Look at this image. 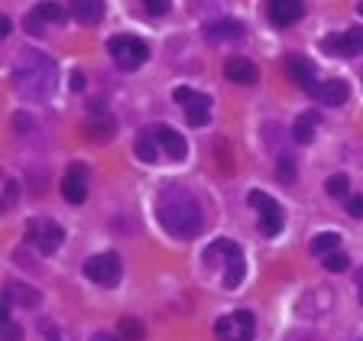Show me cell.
I'll list each match as a JSON object with an SVG mask.
<instances>
[{
  "label": "cell",
  "instance_id": "obj_26",
  "mask_svg": "<svg viewBox=\"0 0 363 341\" xmlns=\"http://www.w3.org/2000/svg\"><path fill=\"white\" fill-rule=\"evenodd\" d=\"M121 338L123 341H143L146 328L136 322V318H121Z\"/></svg>",
  "mask_w": 363,
  "mask_h": 341
},
{
  "label": "cell",
  "instance_id": "obj_17",
  "mask_svg": "<svg viewBox=\"0 0 363 341\" xmlns=\"http://www.w3.org/2000/svg\"><path fill=\"white\" fill-rule=\"evenodd\" d=\"M224 75L237 85H253L257 82V65L247 59H227L224 62Z\"/></svg>",
  "mask_w": 363,
  "mask_h": 341
},
{
  "label": "cell",
  "instance_id": "obj_8",
  "mask_svg": "<svg viewBox=\"0 0 363 341\" xmlns=\"http://www.w3.org/2000/svg\"><path fill=\"white\" fill-rule=\"evenodd\" d=\"M172 98H175V104L185 107V117H189L191 127L208 124V114H211V98H208V94H198V91H191V88H175Z\"/></svg>",
  "mask_w": 363,
  "mask_h": 341
},
{
  "label": "cell",
  "instance_id": "obj_22",
  "mask_svg": "<svg viewBox=\"0 0 363 341\" xmlns=\"http://www.w3.org/2000/svg\"><path fill=\"white\" fill-rule=\"evenodd\" d=\"M243 36V26L234 20H224V23H214L208 26V39H240Z\"/></svg>",
  "mask_w": 363,
  "mask_h": 341
},
{
  "label": "cell",
  "instance_id": "obj_13",
  "mask_svg": "<svg viewBox=\"0 0 363 341\" xmlns=\"http://www.w3.org/2000/svg\"><path fill=\"white\" fill-rule=\"evenodd\" d=\"M266 10H269V20L276 23V26H292L295 20H302L305 4L302 0H269Z\"/></svg>",
  "mask_w": 363,
  "mask_h": 341
},
{
  "label": "cell",
  "instance_id": "obj_4",
  "mask_svg": "<svg viewBox=\"0 0 363 341\" xmlns=\"http://www.w3.org/2000/svg\"><path fill=\"white\" fill-rule=\"evenodd\" d=\"M111 55H113V65L123 68V72H136V68L146 62L150 49H146L143 39L136 36H113L111 39Z\"/></svg>",
  "mask_w": 363,
  "mask_h": 341
},
{
  "label": "cell",
  "instance_id": "obj_1",
  "mask_svg": "<svg viewBox=\"0 0 363 341\" xmlns=\"http://www.w3.org/2000/svg\"><path fill=\"white\" fill-rule=\"evenodd\" d=\"M156 215H159V221H162V227H166L169 234L182 237V241L195 237L204 224V215H201L198 198L191 195L189 189H182V185H169V189L159 195Z\"/></svg>",
  "mask_w": 363,
  "mask_h": 341
},
{
  "label": "cell",
  "instance_id": "obj_25",
  "mask_svg": "<svg viewBox=\"0 0 363 341\" xmlns=\"http://www.w3.org/2000/svg\"><path fill=\"white\" fill-rule=\"evenodd\" d=\"M325 189L331 198H350V179L347 175H331V179L325 182Z\"/></svg>",
  "mask_w": 363,
  "mask_h": 341
},
{
  "label": "cell",
  "instance_id": "obj_24",
  "mask_svg": "<svg viewBox=\"0 0 363 341\" xmlns=\"http://www.w3.org/2000/svg\"><path fill=\"white\" fill-rule=\"evenodd\" d=\"M88 134H91V140H98V144H107V140L113 136V121H111V117H98V121L88 124Z\"/></svg>",
  "mask_w": 363,
  "mask_h": 341
},
{
  "label": "cell",
  "instance_id": "obj_19",
  "mask_svg": "<svg viewBox=\"0 0 363 341\" xmlns=\"http://www.w3.org/2000/svg\"><path fill=\"white\" fill-rule=\"evenodd\" d=\"M133 150H136V156L143 159V163H156L159 159V140H156V134H152V127L136 136Z\"/></svg>",
  "mask_w": 363,
  "mask_h": 341
},
{
  "label": "cell",
  "instance_id": "obj_11",
  "mask_svg": "<svg viewBox=\"0 0 363 341\" xmlns=\"http://www.w3.org/2000/svg\"><path fill=\"white\" fill-rule=\"evenodd\" d=\"M286 75L292 78L295 85L302 91H308V94H315L318 91V78H315V68H311L308 59H302V55H286Z\"/></svg>",
  "mask_w": 363,
  "mask_h": 341
},
{
  "label": "cell",
  "instance_id": "obj_10",
  "mask_svg": "<svg viewBox=\"0 0 363 341\" xmlns=\"http://www.w3.org/2000/svg\"><path fill=\"white\" fill-rule=\"evenodd\" d=\"M321 45H325L328 55L354 59V55L363 53V30H360V26H354V30H344V33H337V36H328Z\"/></svg>",
  "mask_w": 363,
  "mask_h": 341
},
{
  "label": "cell",
  "instance_id": "obj_36",
  "mask_svg": "<svg viewBox=\"0 0 363 341\" xmlns=\"http://www.w3.org/2000/svg\"><path fill=\"white\" fill-rule=\"evenodd\" d=\"M357 296H360V303H363V273L357 276Z\"/></svg>",
  "mask_w": 363,
  "mask_h": 341
},
{
  "label": "cell",
  "instance_id": "obj_30",
  "mask_svg": "<svg viewBox=\"0 0 363 341\" xmlns=\"http://www.w3.org/2000/svg\"><path fill=\"white\" fill-rule=\"evenodd\" d=\"M347 215L350 218H363V195H350L347 198Z\"/></svg>",
  "mask_w": 363,
  "mask_h": 341
},
{
  "label": "cell",
  "instance_id": "obj_38",
  "mask_svg": "<svg viewBox=\"0 0 363 341\" xmlns=\"http://www.w3.org/2000/svg\"><path fill=\"white\" fill-rule=\"evenodd\" d=\"M357 341H363V338H357Z\"/></svg>",
  "mask_w": 363,
  "mask_h": 341
},
{
  "label": "cell",
  "instance_id": "obj_31",
  "mask_svg": "<svg viewBox=\"0 0 363 341\" xmlns=\"http://www.w3.org/2000/svg\"><path fill=\"white\" fill-rule=\"evenodd\" d=\"M4 341H20V328L13 322H4Z\"/></svg>",
  "mask_w": 363,
  "mask_h": 341
},
{
  "label": "cell",
  "instance_id": "obj_12",
  "mask_svg": "<svg viewBox=\"0 0 363 341\" xmlns=\"http://www.w3.org/2000/svg\"><path fill=\"white\" fill-rule=\"evenodd\" d=\"M62 195H65L68 205H82L84 195H88V175H84V166H68L65 179H62Z\"/></svg>",
  "mask_w": 363,
  "mask_h": 341
},
{
  "label": "cell",
  "instance_id": "obj_21",
  "mask_svg": "<svg viewBox=\"0 0 363 341\" xmlns=\"http://www.w3.org/2000/svg\"><path fill=\"white\" fill-rule=\"evenodd\" d=\"M340 244V234H334V231H321L318 237H311V254H318V257H328V254H334Z\"/></svg>",
  "mask_w": 363,
  "mask_h": 341
},
{
  "label": "cell",
  "instance_id": "obj_7",
  "mask_svg": "<svg viewBox=\"0 0 363 341\" xmlns=\"http://www.w3.org/2000/svg\"><path fill=\"white\" fill-rule=\"evenodd\" d=\"M84 276H88V280H94L98 286H104V289L117 286V283H121V257H117L113 250L91 257L88 264H84Z\"/></svg>",
  "mask_w": 363,
  "mask_h": 341
},
{
  "label": "cell",
  "instance_id": "obj_16",
  "mask_svg": "<svg viewBox=\"0 0 363 341\" xmlns=\"http://www.w3.org/2000/svg\"><path fill=\"white\" fill-rule=\"evenodd\" d=\"M347 94H350V88H347V82L344 78H331V82H321L318 85V91H315V98L321 101V104H344L347 101Z\"/></svg>",
  "mask_w": 363,
  "mask_h": 341
},
{
  "label": "cell",
  "instance_id": "obj_29",
  "mask_svg": "<svg viewBox=\"0 0 363 341\" xmlns=\"http://www.w3.org/2000/svg\"><path fill=\"white\" fill-rule=\"evenodd\" d=\"M279 179L282 182H295V163H292V156H282L279 159Z\"/></svg>",
  "mask_w": 363,
  "mask_h": 341
},
{
  "label": "cell",
  "instance_id": "obj_18",
  "mask_svg": "<svg viewBox=\"0 0 363 341\" xmlns=\"http://www.w3.org/2000/svg\"><path fill=\"white\" fill-rule=\"evenodd\" d=\"M104 16V0H75V20L84 26H94Z\"/></svg>",
  "mask_w": 363,
  "mask_h": 341
},
{
  "label": "cell",
  "instance_id": "obj_34",
  "mask_svg": "<svg viewBox=\"0 0 363 341\" xmlns=\"http://www.w3.org/2000/svg\"><path fill=\"white\" fill-rule=\"evenodd\" d=\"M10 33V16H0V36H7Z\"/></svg>",
  "mask_w": 363,
  "mask_h": 341
},
{
  "label": "cell",
  "instance_id": "obj_27",
  "mask_svg": "<svg viewBox=\"0 0 363 341\" xmlns=\"http://www.w3.org/2000/svg\"><path fill=\"white\" fill-rule=\"evenodd\" d=\"M347 264H350L347 254H340V250H334V254H328L325 257V270L328 273H344L347 270Z\"/></svg>",
  "mask_w": 363,
  "mask_h": 341
},
{
  "label": "cell",
  "instance_id": "obj_35",
  "mask_svg": "<svg viewBox=\"0 0 363 341\" xmlns=\"http://www.w3.org/2000/svg\"><path fill=\"white\" fill-rule=\"evenodd\" d=\"M91 341H117V338H113V335H104V332H101V335H94Z\"/></svg>",
  "mask_w": 363,
  "mask_h": 341
},
{
  "label": "cell",
  "instance_id": "obj_28",
  "mask_svg": "<svg viewBox=\"0 0 363 341\" xmlns=\"http://www.w3.org/2000/svg\"><path fill=\"white\" fill-rule=\"evenodd\" d=\"M169 4H172V0H143L146 13H152V16H162V13H169Z\"/></svg>",
  "mask_w": 363,
  "mask_h": 341
},
{
  "label": "cell",
  "instance_id": "obj_32",
  "mask_svg": "<svg viewBox=\"0 0 363 341\" xmlns=\"http://www.w3.org/2000/svg\"><path fill=\"white\" fill-rule=\"evenodd\" d=\"M13 195H16V182L10 179L7 182V198H4V208H10V205H13Z\"/></svg>",
  "mask_w": 363,
  "mask_h": 341
},
{
  "label": "cell",
  "instance_id": "obj_23",
  "mask_svg": "<svg viewBox=\"0 0 363 341\" xmlns=\"http://www.w3.org/2000/svg\"><path fill=\"white\" fill-rule=\"evenodd\" d=\"M4 296H7L10 303L16 299L20 305H36V303H39V293H36V289H33V286H20V283H10Z\"/></svg>",
  "mask_w": 363,
  "mask_h": 341
},
{
  "label": "cell",
  "instance_id": "obj_3",
  "mask_svg": "<svg viewBox=\"0 0 363 341\" xmlns=\"http://www.w3.org/2000/svg\"><path fill=\"white\" fill-rule=\"evenodd\" d=\"M204 266H208V270H218L220 266V286L224 289H237L243 280V273H247L243 250L237 247L234 241H227V237H218L214 244H208V250H204Z\"/></svg>",
  "mask_w": 363,
  "mask_h": 341
},
{
  "label": "cell",
  "instance_id": "obj_5",
  "mask_svg": "<svg viewBox=\"0 0 363 341\" xmlns=\"http://www.w3.org/2000/svg\"><path fill=\"white\" fill-rule=\"evenodd\" d=\"M253 332H257V322H253V312H247V309L227 312V315L218 318V325H214V335L220 341H253Z\"/></svg>",
  "mask_w": 363,
  "mask_h": 341
},
{
  "label": "cell",
  "instance_id": "obj_14",
  "mask_svg": "<svg viewBox=\"0 0 363 341\" xmlns=\"http://www.w3.org/2000/svg\"><path fill=\"white\" fill-rule=\"evenodd\" d=\"M152 134H156L159 140V150L166 153L169 159H185V153H189V144H185V136L175 134L169 124H159V127H152Z\"/></svg>",
  "mask_w": 363,
  "mask_h": 341
},
{
  "label": "cell",
  "instance_id": "obj_9",
  "mask_svg": "<svg viewBox=\"0 0 363 341\" xmlns=\"http://www.w3.org/2000/svg\"><path fill=\"white\" fill-rule=\"evenodd\" d=\"M62 237H65V231L55 221H30L26 224V241L36 244L43 254H55L62 247Z\"/></svg>",
  "mask_w": 363,
  "mask_h": 341
},
{
  "label": "cell",
  "instance_id": "obj_33",
  "mask_svg": "<svg viewBox=\"0 0 363 341\" xmlns=\"http://www.w3.org/2000/svg\"><path fill=\"white\" fill-rule=\"evenodd\" d=\"M82 88H84V78L75 72V75H72V91H82Z\"/></svg>",
  "mask_w": 363,
  "mask_h": 341
},
{
  "label": "cell",
  "instance_id": "obj_37",
  "mask_svg": "<svg viewBox=\"0 0 363 341\" xmlns=\"http://www.w3.org/2000/svg\"><path fill=\"white\" fill-rule=\"evenodd\" d=\"M357 13H360V16H363V4H357Z\"/></svg>",
  "mask_w": 363,
  "mask_h": 341
},
{
  "label": "cell",
  "instance_id": "obj_20",
  "mask_svg": "<svg viewBox=\"0 0 363 341\" xmlns=\"http://www.w3.org/2000/svg\"><path fill=\"white\" fill-rule=\"evenodd\" d=\"M315 127H318V114H315V111L302 114V117H298V121H295V127H292V136H295V144H308L311 136H315Z\"/></svg>",
  "mask_w": 363,
  "mask_h": 341
},
{
  "label": "cell",
  "instance_id": "obj_6",
  "mask_svg": "<svg viewBox=\"0 0 363 341\" xmlns=\"http://www.w3.org/2000/svg\"><path fill=\"white\" fill-rule=\"evenodd\" d=\"M247 202L257 208V215H259V231H263V237H276L282 231V208H279V202L272 195H266V192H250L247 195Z\"/></svg>",
  "mask_w": 363,
  "mask_h": 341
},
{
  "label": "cell",
  "instance_id": "obj_2",
  "mask_svg": "<svg viewBox=\"0 0 363 341\" xmlns=\"http://www.w3.org/2000/svg\"><path fill=\"white\" fill-rule=\"evenodd\" d=\"M13 88L30 101H45L55 91V62L39 49H23L13 62Z\"/></svg>",
  "mask_w": 363,
  "mask_h": 341
},
{
  "label": "cell",
  "instance_id": "obj_15",
  "mask_svg": "<svg viewBox=\"0 0 363 341\" xmlns=\"http://www.w3.org/2000/svg\"><path fill=\"white\" fill-rule=\"evenodd\" d=\"M62 20V7L55 4V0H43V4H36L30 13V20H26V30L33 33V36H39L43 33V23H59Z\"/></svg>",
  "mask_w": 363,
  "mask_h": 341
}]
</instances>
